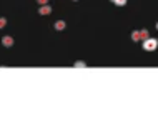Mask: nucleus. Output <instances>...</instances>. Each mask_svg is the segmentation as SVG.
<instances>
[{"instance_id": "12", "label": "nucleus", "mask_w": 158, "mask_h": 133, "mask_svg": "<svg viewBox=\"0 0 158 133\" xmlns=\"http://www.w3.org/2000/svg\"><path fill=\"white\" fill-rule=\"evenodd\" d=\"M110 2H113V0H110Z\"/></svg>"}, {"instance_id": "13", "label": "nucleus", "mask_w": 158, "mask_h": 133, "mask_svg": "<svg viewBox=\"0 0 158 133\" xmlns=\"http://www.w3.org/2000/svg\"><path fill=\"white\" fill-rule=\"evenodd\" d=\"M73 2H77V0H73Z\"/></svg>"}, {"instance_id": "10", "label": "nucleus", "mask_w": 158, "mask_h": 133, "mask_svg": "<svg viewBox=\"0 0 158 133\" xmlns=\"http://www.w3.org/2000/svg\"><path fill=\"white\" fill-rule=\"evenodd\" d=\"M38 3H40V5H45V3H48V0H37Z\"/></svg>"}, {"instance_id": "3", "label": "nucleus", "mask_w": 158, "mask_h": 133, "mask_svg": "<svg viewBox=\"0 0 158 133\" xmlns=\"http://www.w3.org/2000/svg\"><path fill=\"white\" fill-rule=\"evenodd\" d=\"M2 45H4V47H7V48H8V47H12V45H14V38H12L10 35L2 37Z\"/></svg>"}, {"instance_id": "11", "label": "nucleus", "mask_w": 158, "mask_h": 133, "mask_svg": "<svg viewBox=\"0 0 158 133\" xmlns=\"http://www.w3.org/2000/svg\"><path fill=\"white\" fill-rule=\"evenodd\" d=\"M156 30H158V23H156Z\"/></svg>"}, {"instance_id": "8", "label": "nucleus", "mask_w": 158, "mask_h": 133, "mask_svg": "<svg viewBox=\"0 0 158 133\" xmlns=\"http://www.w3.org/2000/svg\"><path fill=\"white\" fill-rule=\"evenodd\" d=\"M127 2H128V0H113V3H115L117 7H123V5H127Z\"/></svg>"}, {"instance_id": "1", "label": "nucleus", "mask_w": 158, "mask_h": 133, "mask_svg": "<svg viewBox=\"0 0 158 133\" xmlns=\"http://www.w3.org/2000/svg\"><path fill=\"white\" fill-rule=\"evenodd\" d=\"M143 48L147 52H153V50L158 48V38H153V37H148L147 40H143Z\"/></svg>"}, {"instance_id": "6", "label": "nucleus", "mask_w": 158, "mask_h": 133, "mask_svg": "<svg viewBox=\"0 0 158 133\" xmlns=\"http://www.w3.org/2000/svg\"><path fill=\"white\" fill-rule=\"evenodd\" d=\"M131 40H133V42H141L140 40V30H133V32H131Z\"/></svg>"}, {"instance_id": "5", "label": "nucleus", "mask_w": 158, "mask_h": 133, "mask_svg": "<svg viewBox=\"0 0 158 133\" xmlns=\"http://www.w3.org/2000/svg\"><path fill=\"white\" fill-rule=\"evenodd\" d=\"M148 37H150V32H148L147 28H141V30H140V40L143 42V40H147Z\"/></svg>"}, {"instance_id": "4", "label": "nucleus", "mask_w": 158, "mask_h": 133, "mask_svg": "<svg viewBox=\"0 0 158 133\" xmlns=\"http://www.w3.org/2000/svg\"><path fill=\"white\" fill-rule=\"evenodd\" d=\"M53 27H55V30H57V32H62V30H65L67 23H65V20H57Z\"/></svg>"}, {"instance_id": "9", "label": "nucleus", "mask_w": 158, "mask_h": 133, "mask_svg": "<svg viewBox=\"0 0 158 133\" xmlns=\"http://www.w3.org/2000/svg\"><path fill=\"white\" fill-rule=\"evenodd\" d=\"M5 25H7V18H5V17H0V28H4Z\"/></svg>"}, {"instance_id": "7", "label": "nucleus", "mask_w": 158, "mask_h": 133, "mask_svg": "<svg viewBox=\"0 0 158 133\" xmlns=\"http://www.w3.org/2000/svg\"><path fill=\"white\" fill-rule=\"evenodd\" d=\"M73 66L75 68H83V66H87V63H85L83 60H77V62L73 63Z\"/></svg>"}, {"instance_id": "2", "label": "nucleus", "mask_w": 158, "mask_h": 133, "mask_svg": "<svg viewBox=\"0 0 158 133\" xmlns=\"http://www.w3.org/2000/svg\"><path fill=\"white\" fill-rule=\"evenodd\" d=\"M38 13H40V15H50V13H52V7L48 5V3H45V5H40V8H38Z\"/></svg>"}]
</instances>
